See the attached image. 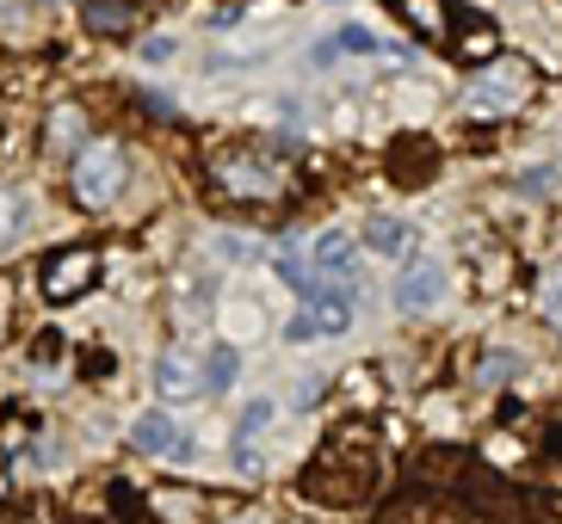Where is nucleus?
Returning <instances> with one entry per match:
<instances>
[{"label":"nucleus","instance_id":"aec40b11","mask_svg":"<svg viewBox=\"0 0 562 524\" xmlns=\"http://www.w3.org/2000/svg\"><path fill=\"white\" fill-rule=\"evenodd\" d=\"M402 13H414L427 32H439V0H402Z\"/></svg>","mask_w":562,"mask_h":524},{"label":"nucleus","instance_id":"5701e85b","mask_svg":"<svg viewBox=\"0 0 562 524\" xmlns=\"http://www.w3.org/2000/svg\"><path fill=\"white\" fill-rule=\"evenodd\" d=\"M87 19H93L100 32H117V25H124V13H117V7H93V13H87Z\"/></svg>","mask_w":562,"mask_h":524},{"label":"nucleus","instance_id":"39448f33","mask_svg":"<svg viewBox=\"0 0 562 524\" xmlns=\"http://www.w3.org/2000/svg\"><path fill=\"white\" fill-rule=\"evenodd\" d=\"M93 272H100V253L68 247V253H56V260L44 265V296H50V303H68V296H81L87 284H93Z\"/></svg>","mask_w":562,"mask_h":524},{"label":"nucleus","instance_id":"6e6552de","mask_svg":"<svg viewBox=\"0 0 562 524\" xmlns=\"http://www.w3.org/2000/svg\"><path fill=\"white\" fill-rule=\"evenodd\" d=\"M272 420H279V401H272V395H260V401L241 408V420H235V469H241V476L260 469V463H254V444L272 432Z\"/></svg>","mask_w":562,"mask_h":524},{"label":"nucleus","instance_id":"9d476101","mask_svg":"<svg viewBox=\"0 0 562 524\" xmlns=\"http://www.w3.org/2000/svg\"><path fill=\"white\" fill-rule=\"evenodd\" d=\"M364 253H378V260H408L414 253V223H402V216H378V223L364 229Z\"/></svg>","mask_w":562,"mask_h":524},{"label":"nucleus","instance_id":"0eeeda50","mask_svg":"<svg viewBox=\"0 0 562 524\" xmlns=\"http://www.w3.org/2000/svg\"><path fill=\"white\" fill-rule=\"evenodd\" d=\"M310 260H315V278H334V284H340V291H347V284H359V247H352V241H347V235H340V229L315 235Z\"/></svg>","mask_w":562,"mask_h":524},{"label":"nucleus","instance_id":"20e7f679","mask_svg":"<svg viewBox=\"0 0 562 524\" xmlns=\"http://www.w3.org/2000/svg\"><path fill=\"white\" fill-rule=\"evenodd\" d=\"M216 180L229 197H279L284 192V173L272 161H248V155H229V161H216Z\"/></svg>","mask_w":562,"mask_h":524},{"label":"nucleus","instance_id":"1a4fd4ad","mask_svg":"<svg viewBox=\"0 0 562 524\" xmlns=\"http://www.w3.org/2000/svg\"><path fill=\"white\" fill-rule=\"evenodd\" d=\"M131 444L149 451V457H192V438H186L167 413H143V420L131 426Z\"/></svg>","mask_w":562,"mask_h":524},{"label":"nucleus","instance_id":"4468645a","mask_svg":"<svg viewBox=\"0 0 562 524\" xmlns=\"http://www.w3.org/2000/svg\"><path fill=\"white\" fill-rule=\"evenodd\" d=\"M519 371H526V358H519V352H488V358L476 364V383H488V389H501V383H513Z\"/></svg>","mask_w":562,"mask_h":524},{"label":"nucleus","instance_id":"6ab92c4d","mask_svg":"<svg viewBox=\"0 0 562 524\" xmlns=\"http://www.w3.org/2000/svg\"><path fill=\"white\" fill-rule=\"evenodd\" d=\"M519 192L550 197V192H557V167H531V173H519Z\"/></svg>","mask_w":562,"mask_h":524},{"label":"nucleus","instance_id":"dca6fc26","mask_svg":"<svg viewBox=\"0 0 562 524\" xmlns=\"http://www.w3.org/2000/svg\"><path fill=\"white\" fill-rule=\"evenodd\" d=\"M538 309H544V321L562 333V265H557V272H544V284H538Z\"/></svg>","mask_w":562,"mask_h":524},{"label":"nucleus","instance_id":"f257e3e1","mask_svg":"<svg viewBox=\"0 0 562 524\" xmlns=\"http://www.w3.org/2000/svg\"><path fill=\"white\" fill-rule=\"evenodd\" d=\"M531 99V68L519 62V56H501V62H488L470 81V93H463V105H470V117H507L519 112Z\"/></svg>","mask_w":562,"mask_h":524},{"label":"nucleus","instance_id":"7ed1b4c3","mask_svg":"<svg viewBox=\"0 0 562 524\" xmlns=\"http://www.w3.org/2000/svg\"><path fill=\"white\" fill-rule=\"evenodd\" d=\"M347 328H352L347 291H322V284H315V291L303 296V309L284 321V340L303 345V340H322V333H347Z\"/></svg>","mask_w":562,"mask_h":524},{"label":"nucleus","instance_id":"393cba45","mask_svg":"<svg viewBox=\"0 0 562 524\" xmlns=\"http://www.w3.org/2000/svg\"><path fill=\"white\" fill-rule=\"evenodd\" d=\"M229 524H266V519H229Z\"/></svg>","mask_w":562,"mask_h":524},{"label":"nucleus","instance_id":"ddd939ff","mask_svg":"<svg viewBox=\"0 0 562 524\" xmlns=\"http://www.w3.org/2000/svg\"><path fill=\"white\" fill-rule=\"evenodd\" d=\"M25 223H32V197L25 192H0V247L13 241Z\"/></svg>","mask_w":562,"mask_h":524},{"label":"nucleus","instance_id":"a211bd4d","mask_svg":"<svg viewBox=\"0 0 562 524\" xmlns=\"http://www.w3.org/2000/svg\"><path fill=\"white\" fill-rule=\"evenodd\" d=\"M25 25H32V7H25V0H0V32L25 37Z\"/></svg>","mask_w":562,"mask_h":524},{"label":"nucleus","instance_id":"f8f14e48","mask_svg":"<svg viewBox=\"0 0 562 524\" xmlns=\"http://www.w3.org/2000/svg\"><path fill=\"white\" fill-rule=\"evenodd\" d=\"M204 383H211V389H235V383H241V352H235L229 340L211 345V358H204Z\"/></svg>","mask_w":562,"mask_h":524},{"label":"nucleus","instance_id":"4be33fe9","mask_svg":"<svg viewBox=\"0 0 562 524\" xmlns=\"http://www.w3.org/2000/svg\"><path fill=\"white\" fill-rule=\"evenodd\" d=\"M173 37H149V44H143V62H167V56H173Z\"/></svg>","mask_w":562,"mask_h":524},{"label":"nucleus","instance_id":"f03ea898","mask_svg":"<svg viewBox=\"0 0 562 524\" xmlns=\"http://www.w3.org/2000/svg\"><path fill=\"white\" fill-rule=\"evenodd\" d=\"M124 185V148L117 143H93L81 148V161H75V197H81L87 210H105Z\"/></svg>","mask_w":562,"mask_h":524},{"label":"nucleus","instance_id":"9b49d317","mask_svg":"<svg viewBox=\"0 0 562 524\" xmlns=\"http://www.w3.org/2000/svg\"><path fill=\"white\" fill-rule=\"evenodd\" d=\"M155 389H161V401H192L204 383H199V371H192L186 358H173V352H167V358L155 364Z\"/></svg>","mask_w":562,"mask_h":524},{"label":"nucleus","instance_id":"423d86ee","mask_svg":"<svg viewBox=\"0 0 562 524\" xmlns=\"http://www.w3.org/2000/svg\"><path fill=\"white\" fill-rule=\"evenodd\" d=\"M446 265L439 260H427V265H408V272H402L396 278V309L402 315H427V309H439V303H446Z\"/></svg>","mask_w":562,"mask_h":524},{"label":"nucleus","instance_id":"412c9836","mask_svg":"<svg viewBox=\"0 0 562 524\" xmlns=\"http://www.w3.org/2000/svg\"><path fill=\"white\" fill-rule=\"evenodd\" d=\"M495 49V32L488 25H476V37H463V56H488Z\"/></svg>","mask_w":562,"mask_h":524},{"label":"nucleus","instance_id":"f3484780","mask_svg":"<svg viewBox=\"0 0 562 524\" xmlns=\"http://www.w3.org/2000/svg\"><path fill=\"white\" fill-rule=\"evenodd\" d=\"M223 321H229L235 333H260V321H266V315H260V303H248V296H235L229 309H223Z\"/></svg>","mask_w":562,"mask_h":524},{"label":"nucleus","instance_id":"2eb2a0df","mask_svg":"<svg viewBox=\"0 0 562 524\" xmlns=\"http://www.w3.org/2000/svg\"><path fill=\"white\" fill-rule=\"evenodd\" d=\"M211 253H216V260H229V265H254V260H260V247H254L248 235H216Z\"/></svg>","mask_w":562,"mask_h":524},{"label":"nucleus","instance_id":"b1692460","mask_svg":"<svg viewBox=\"0 0 562 524\" xmlns=\"http://www.w3.org/2000/svg\"><path fill=\"white\" fill-rule=\"evenodd\" d=\"M50 143H75V112H56V130H50Z\"/></svg>","mask_w":562,"mask_h":524}]
</instances>
